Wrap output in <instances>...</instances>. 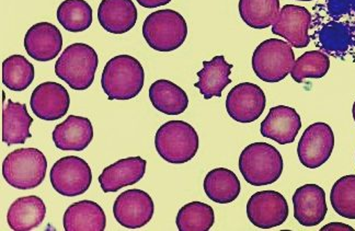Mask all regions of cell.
<instances>
[{
  "label": "cell",
  "mask_w": 355,
  "mask_h": 231,
  "mask_svg": "<svg viewBox=\"0 0 355 231\" xmlns=\"http://www.w3.org/2000/svg\"><path fill=\"white\" fill-rule=\"evenodd\" d=\"M147 162L141 157H130L107 166L99 176V183L105 193H115L128 185H136L144 178Z\"/></svg>",
  "instance_id": "cell-19"
},
{
  "label": "cell",
  "mask_w": 355,
  "mask_h": 231,
  "mask_svg": "<svg viewBox=\"0 0 355 231\" xmlns=\"http://www.w3.org/2000/svg\"><path fill=\"white\" fill-rule=\"evenodd\" d=\"M330 69V58L322 51H309L304 53L294 62L291 76L294 81L300 83L306 79H320Z\"/></svg>",
  "instance_id": "cell-32"
},
{
  "label": "cell",
  "mask_w": 355,
  "mask_h": 231,
  "mask_svg": "<svg viewBox=\"0 0 355 231\" xmlns=\"http://www.w3.org/2000/svg\"><path fill=\"white\" fill-rule=\"evenodd\" d=\"M297 1H313V0H297Z\"/></svg>",
  "instance_id": "cell-37"
},
{
  "label": "cell",
  "mask_w": 355,
  "mask_h": 231,
  "mask_svg": "<svg viewBox=\"0 0 355 231\" xmlns=\"http://www.w3.org/2000/svg\"><path fill=\"white\" fill-rule=\"evenodd\" d=\"M302 128V120L295 109L288 105L271 108L269 114L262 121L260 132L263 137L288 145L295 142Z\"/></svg>",
  "instance_id": "cell-18"
},
{
  "label": "cell",
  "mask_w": 355,
  "mask_h": 231,
  "mask_svg": "<svg viewBox=\"0 0 355 231\" xmlns=\"http://www.w3.org/2000/svg\"><path fill=\"white\" fill-rule=\"evenodd\" d=\"M63 47L60 29L49 22L34 24L24 37V49L37 62H51L58 58Z\"/></svg>",
  "instance_id": "cell-16"
},
{
  "label": "cell",
  "mask_w": 355,
  "mask_h": 231,
  "mask_svg": "<svg viewBox=\"0 0 355 231\" xmlns=\"http://www.w3.org/2000/svg\"><path fill=\"white\" fill-rule=\"evenodd\" d=\"M143 37L153 50L160 53L173 52L186 42L188 24L178 11L162 9L150 13L145 19Z\"/></svg>",
  "instance_id": "cell-3"
},
{
  "label": "cell",
  "mask_w": 355,
  "mask_h": 231,
  "mask_svg": "<svg viewBox=\"0 0 355 231\" xmlns=\"http://www.w3.org/2000/svg\"><path fill=\"white\" fill-rule=\"evenodd\" d=\"M239 13L252 29H266L273 26L279 17V0H239Z\"/></svg>",
  "instance_id": "cell-28"
},
{
  "label": "cell",
  "mask_w": 355,
  "mask_h": 231,
  "mask_svg": "<svg viewBox=\"0 0 355 231\" xmlns=\"http://www.w3.org/2000/svg\"><path fill=\"white\" fill-rule=\"evenodd\" d=\"M33 119L30 117L26 105L12 100H7L3 105V142L8 146L24 145L30 132Z\"/></svg>",
  "instance_id": "cell-25"
},
{
  "label": "cell",
  "mask_w": 355,
  "mask_h": 231,
  "mask_svg": "<svg viewBox=\"0 0 355 231\" xmlns=\"http://www.w3.org/2000/svg\"><path fill=\"white\" fill-rule=\"evenodd\" d=\"M199 146L198 132L184 121H169L162 124L155 136L157 153L169 164H187L196 157Z\"/></svg>",
  "instance_id": "cell-4"
},
{
  "label": "cell",
  "mask_w": 355,
  "mask_h": 231,
  "mask_svg": "<svg viewBox=\"0 0 355 231\" xmlns=\"http://www.w3.org/2000/svg\"><path fill=\"white\" fill-rule=\"evenodd\" d=\"M139 5L146 9L159 8L162 6L168 5L171 0H136Z\"/></svg>",
  "instance_id": "cell-34"
},
{
  "label": "cell",
  "mask_w": 355,
  "mask_h": 231,
  "mask_svg": "<svg viewBox=\"0 0 355 231\" xmlns=\"http://www.w3.org/2000/svg\"><path fill=\"white\" fill-rule=\"evenodd\" d=\"M334 148V134L327 123H313L306 128L297 146L300 164L309 169H317L326 164Z\"/></svg>",
  "instance_id": "cell-10"
},
{
  "label": "cell",
  "mask_w": 355,
  "mask_h": 231,
  "mask_svg": "<svg viewBox=\"0 0 355 231\" xmlns=\"http://www.w3.org/2000/svg\"><path fill=\"white\" fill-rule=\"evenodd\" d=\"M155 213L154 200L148 193L139 189L121 193L113 205V215L121 226L139 229L152 221Z\"/></svg>",
  "instance_id": "cell-12"
},
{
  "label": "cell",
  "mask_w": 355,
  "mask_h": 231,
  "mask_svg": "<svg viewBox=\"0 0 355 231\" xmlns=\"http://www.w3.org/2000/svg\"><path fill=\"white\" fill-rule=\"evenodd\" d=\"M34 80V66L22 55H11L3 62V83L12 91H24Z\"/></svg>",
  "instance_id": "cell-31"
},
{
  "label": "cell",
  "mask_w": 355,
  "mask_h": 231,
  "mask_svg": "<svg viewBox=\"0 0 355 231\" xmlns=\"http://www.w3.org/2000/svg\"><path fill=\"white\" fill-rule=\"evenodd\" d=\"M53 189L63 196L84 194L92 185V171L83 158L67 156L53 164L50 172Z\"/></svg>",
  "instance_id": "cell-9"
},
{
  "label": "cell",
  "mask_w": 355,
  "mask_h": 231,
  "mask_svg": "<svg viewBox=\"0 0 355 231\" xmlns=\"http://www.w3.org/2000/svg\"><path fill=\"white\" fill-rule=\"evenodd\" d=\"M239 170L249 185L254 187L273 185L282 176V155L270 144H250L241 151Z\"/></svg>",
  "instance_id": "cell-5"
},
{
  "label": "cell",
  "mask_w": 355,
  "mask_h": 231,
  "mask_svg": "<svg viewBox=\"0 0 355 231\" xmlns=\"http://www.w3.org/2000/svg\"><path fill=\"white\" fill-rule=\"evenodd\" d=\"M295 54L288 42L269 39L259 44L252 55V69L264 83H279L291 74Z\"/></svg>",
  "instance_id": "cell-8"
},
{
  "label": "cell",
  "mask_w": 355,
  "mask_h": 231,
  "mask_svg": "<svg viewBox=\"0 0 355 231\" xmlns=\"http://www.w3.org/2000/svg\"><path fill=\"white\" fill-rule=\"evenodd\" d=\"M46 206L42 198L35 195L18 198L11 204L7 213V223L15 231H30L44 221Z\"/></svg>",
  "instance_id": "cell-24"
},
{
  "label": "cell",
  "mask_w": 355,
  "mask_h": 231,
  "mask_svg": "<svg viewBox=\"0 0 355 231\" xmlns=\"http://www.w3.org/2000/svg\"><path fill=\"white\" fill-rule=\"evenodd\" d=\"M327 230H347V231H354V229L352 227L349 226V225H345V223H328L324 228L320 229V231H327Z\"/></svg>",
  "instance_id": "cell-35"
},
{
  "label": "cell",
  "mask_w": 355,
  "mask_h": 231,
  "mask_svg": "<svg viewBox=\"0 0 355 231\" xmlns=\"http://www.w3.org/2000/svg\"><path fill=\"white\" fill-rule=\"evenodd\" d=\"M266 104V94L258 85L243 83L234 87L227 94L226 111L236 122L248 124L261 117Z\"/></svg>",
  "instance_id": "cell-13"
},
{
  "label": "cell",
  "mask_w": 355,
  "mask_h": 231,
  "mask_svg": "<svg viewBox=\"0 0 355 231\" xmlns=\"http://www.w3.org/2000/svg\"><path fill=\"white\" fill-rule=\"evenodd\" d=\"M311 13L309 9L302 6L285 5L272 26V32L286 40L293 47L304 49L311 43Z\"/></svg>",
  "instance_id": "cell-14"
},
{
  "label": "cell",
  "mask_w": 355,
  "mask_h": 231,
  "mask_svg": "<svg viewBox=\"0 0 355 231\" xmlns=\"http://www.w3.org/2000/svg\"><path fill=\"white\" fill-rule=\"evenodd\" d=\"M234 66L228 64L223 55L215 56L209 62H203V68L198 71L199 81L194 85L199 89L204 99L209 100L211 98H220L223 90L232 83L230 78Z\"/></svg>",
  "instance_id": "cell-23"
},
{
  "label": "cell",
  "mask_w": 355,
  "mask_h": 231,
  "mask_svg": "<svg viewBox=\"0 0 355 231\" xmlns=\"http://www.w3.org/2000/svg\"><path fill=\"white\" fill-rule=\"evenodd\" d=\"M99 58L94 49L85 43L66 47L55 64V74L73 90H87L92 87Z\"/></svg>",
  "instance_id": "cell-6"
},
{
  "label": "cell",
  "mask_w": 355,
  "mask_h": 231,
  "mask_svg": "<svg viewBox=\"0 0 355 231\" xmlns=\"http://www.w3.org/2000/svg\"><path fill=\"white\" fill-rule=\"evenodd\" d=\"M149 99L157 111L166 115H180L188 109L186 91L167 79L155 81L149 88Z\"/></svg>",
  "instance_id": "cell-26"
},
{
  "label": "cell",
  "mask_w": 355,
  "mask_h": 231,
  "mask_svg": "<svg viewBox=\"0 0 355 231\" xmlns=\"http://www.w3.org/2000/svg\"><path fill=\"white\" fill-rule=\"evenodd\" d=\"M204 191L207 198L217 204H228L239 196L241 181L235 172L226 168H216L204 179Z\"/></svg>",
  "instance_id": "cell-27"
},
{
  "label": "cell",
  "mask_w": 355,
  "mask_h": 231,
  "mask_svg": "<svg viewBox=\"0 0 355 231\" xmlns=\"http://www.w3.org/2000/svg\"><path fill=\"white\" fill-rule=\"evenodd\" d=\"M53 142L60 151H83L94 139V128L89 119L69 115L53 130Z\"/></svg>",
  "instance_id": "cell-20"
},
{
  "label": "cell",
  "mask_w": 355,
  "mask_h": 231,
  "mask_svg": "<svg viewBox=\"0 0 355 231\" xmlns=\"http://www.w3.org/2000/svg\"><path fill=\"white\" fill-rule=\"evenodd\" d=\"M46 170V158L37 148L16 149L3 162V179L18 190H32L42 185Z\"/></svg>",
  "instance_id": "cell-7"
},
{
  "label": "cell",
  "mask_w": 355,
  "mask_h": 231,
  "mask_svg": "<svg viewBox=\"0 0 355 231\" xmlns=\"http://www.w3.org/2000/svg\"><path fill=\"white\" fill-rule=\"evenodd\" d=\"M56 17L60 26L73 33L86 31L94 20L92 8L85 0H64L58 7Z\"/></svg>",
  "instance_id": "cell-29"
},
{
  "label": "cell",
  "mask_w": 355,
  "mask_h": 231,
  "mask_svg": "<svg viewBox=\"0 0 355 231\" xmlns=\"http://www.w3.org/2000/svg\"><path fill=\"white\" fill-rule=\"evenodd\" d=\"M214 223V209L202 202H191L183 206L175 219L179 231H209Z\"/></svg>",
  "instance_id": "cell-30"
},
{
  "label": "cell",
  "mask_w": 355,
  "mask_h": 231,
  "mask_svg": "<svg viewBox=\"0 0 355 231\" xmlns=\"http://www.w3.org/2000/svg\"><path fill=\"white\" fill-rule=\"evenodd\" d=\"M30 105L35 117L53 122L65 117L71 105V98L65 87L47 81L34 89Z\"/></svg>",
  "instance_id": "cell-15"
},
{
  "label": "cell",
  "mask_w": 355,
  "mask_h": 231,
  "mask_svg": "<svg viewBox=\"0 0 355 231\" xmlns=\"http://www.w3.org/2000/svg\"><path fill=\"white\" fill-rule=\"evenodd\" d=\"M352 114H353V119H354V122H355V102H354V104H353Z\"/></svg>",
  "instance_id": "cell-36"
},
{
  "label": "cell",
  "mask_w": 355,
  "mask_h": 231,
  "mask_svg": "<svg viewBox=\"0 0 355 231\" xmlns=\"http://www.w3.org/2000/svg\"><path fill=\"white\" fill-rule=\"evenodd\" d=\"M63 225L65 231H103L107 217L98 203L79 200L66 209Z\"/></svg>",
  "instance_id": "cell-22"
},
{
  "label": "cell",
  "mask_w": 355,
  "mask_h": 231,
  "mask_svg": "<svg viewBox=\"0 0 355 231\" xmlns=\"http://www.w3.org/2000/svg\"><path fill=\"white\" fill-rule=\"evenodd\" d=\"M309 35L328 56L355 62V0H318L313 7Z\"/></svg>",
  "instance_id": "cell-1"
},
{
  "label": "cell",
  "mask_w": 355,
  "mask_h": 231,
  "mask_svg": "<svg viewBox=\"0 0 355 231\" xmlns=\"http://www.w3.org/2000/svg\"><path fill=\"white\" fill-rule=\"evenodd\" d=\"M247 216L257 228H275L288 219V200L277 191L254 193L247 203Z\"/></svg>",
  "instance_id": "cell-11"
},
{
  "label": "cell",
  "mask_w": 355,
  "mask_h": 231,
  "mask_svg": "<svg viewBox=\"0 0 355 231\" xmlns=\"http://www.w3.org/2000/svg\"><path fill=\"white\" fill-rule=\"evenodd\" d=\"M330 202L338 215L355 221V174L340 178L334 183Z\"/></svg>",
  "instance_id": "cell-33"
},
{
  "label": "cell",
  "mask_w": 355,
  "mask_h": 231,
  "mask_svg": "<svg viewBox=\"0 0 355 231\" xmlns=\"http://www.w3.org/2000/svg\"><path fill=\"white\" fill-rule=\"evenodd\" d=\"M145 71L139 60L131 55H118L105 64L101 88L109 100H131L144 87Z\"/></svg>",
  "instance_id": "cell-2"
},
{
  "label": "cell",
  "mask_w": 355,
  "mask_h": 231,
  "mask_svg": "<svg viewBox=\"0 0 355 231\" xmlns=\"http://www.w3.org/2000/svg\"><path fill=\"white\" fill-rule=\"evenodd\" d=\"M98 20L109 33L121 35L131 31L137 22V9L132 0H102Z\"/></svg>",
  "instance_id": "cell-21"
},
{
  "label": "cell",
  "mask_w": 355,
  "mask_h": 231,
  "mask_svg": "<svg viewBox=\"0 0 355 231\" xmlns=\"http://www.w3.org/2000/svg\"><path fill=\"white\" fill-rule=\"evenodd\" d=\"M294 217L304 227L318 226L326 219V193L317 185L298 187L293 195Z\"/></svg>",
  "instance_id": "cell-17"
}]
</instances>
